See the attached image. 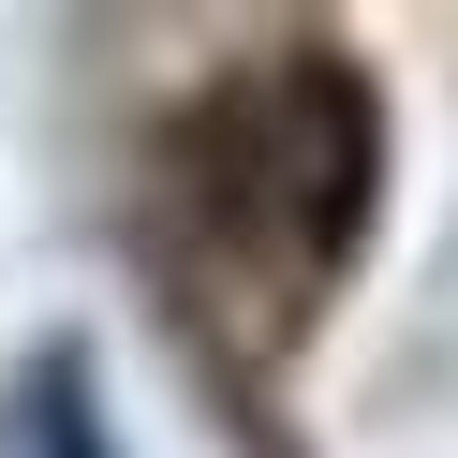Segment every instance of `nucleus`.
I'll return each instance as SVG.
<instances>
[{
    "instance_id": "nucleus-1",
    "label": "nucleus",
    "mask_w": 458,
    "mask_h": 458,
    "mask_svg": "<svg viewBox=\"0 0 458 458\" xmlns=\"http://www.w3.org/2000/svg\"><path fill=\"white\" fill-rule=\"evenodd\" d=\"M222 178H237L251 222H281V251H340L369 192V104L340 89V60H296L267 89H237L222 119Z\"/></svg>"
}]
</instances>
